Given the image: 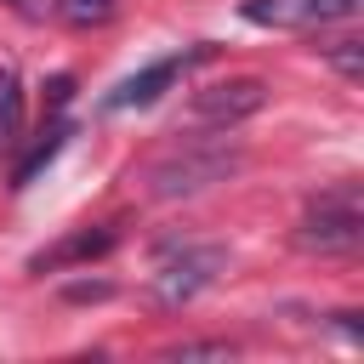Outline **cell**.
Wrapping results in <instances>:
<instances>
[{
  "instance_id": "3957f363",
  "label": "cell",
  "mask_w": 364,
  "mask_h": 364,
  "mask_svg": "<svg viewBox=\"0 0 364 364\" xmlns=\"http://www.w3.org/2000/svg\"><path fill=\"white\" fill-rule=\"evenodd\" d=\"M228 267V250L222 245H182V256H171L159 273H154V301L159 307H188L199 290H210Z\"/></svg>"
},
{
  "instance_id": "7a4b0ae2",
  "label": "cell",
  "mask_w": 364,
  "mask_h": 364,
  "mask_svg": "<svg viewBox=\"0 0 364 364\" xmlns=\"http://www.w3.org/2000/svg\"><path fill=\"white\" fill-rule=\"evenodd\" d=\"M296 245H301V250H318V256L358 250V245H364V205H358V188L347 182V188L324 193V199H318V205L301 216Z\"/></svg>"
},
{
  "instance_id": "277c9868",
  "label": "cell",
  "mask_w": 364,
  "mask_h": 364,
  "mask_svg": "<svg viewBox=\"0 0 364 364\" xmlns=\"http://www.w3.org/2000/svg\"><path fill=\"white\" fill-rule=\"evenodd\" d=\"M262 102H267V80H256V74H233V80L193 91V114L205 125H239V119L262 114Z\"/></svg>"
},
{
  "instance_id": "52a82bcc",
  "label": "cell",
  "mask_w": 364,
  "mask_h": 364,
  "mask_svg": "<svg viewBox=\"0 0 364 364\" xmlns=\"http://www.w3.org/2000/svg\"><path fill=\"white\" fill-rule=\"evenodd\" d=\"M239 11H245V23H262V28H290V23H301V0H245Z\"/></svg>"
},
{
  "instance_id": "9a60e30c",
  "label": "cell",
  "mask_w": 364,
  "mask_h": 364,
  "mask_svg": "<svg viewBox=\"0 0 364 364\" xmlns=\"http://www.w3.org/2000/svg\"><path fill=\"white\" fill-rule=\"evenodd\" d=\"M102 296H114L108 284H68V301H102Z\"/></svg>"
},
{
  "instance_id": "5bb4252c",
  "label": "cell",
  "mask_w": 364,
  "mask_h": 364,
  "mask_svg": "<svg viewBox=\"0 0 364 364\" xmlns=\"http://www.w3.org/2000/svg\"><path fill=\"white\" fill-rule=\"evenodd\" d=\"M23 23H46V11H51V0H6Z\"/></svg>"
},
{
  "instance_id": "8992f818",
  "label": "cell",
  "mask_w": 364,
  "mask_h": 364,
  "mask_svg": "<svg viewBox=\"0 0 364 364\" xmlns=\"http://www.w3.org/2000/svg\"><path fill=\"white\" fill-rule=\"evenodd\" d=\"M114 239H119L114 228H97V233L85 228V233H74V239H63L57 250H40V256H34L28 267H34V273H46V267H68V262H91V256H102V250H114Z\"/></svg>"
},
{
  "instance_id": "6da1fadb",
  "label": "cell",
  "mask_w": 364,
  "mask_h": 364,
  "mask_svg": "<svg viewBox=\"0 0 364 364\" xmlns=\"http://www.w3.org/2000/svg\"><path fill=\"white\" fill-rule=\"evenodd\" d=\"M239 165H245V154L228 148V142H188V148H171L148 171V193L154 199H188V193H205V188L228 182Z\"/></svg>"
},
{
  "instance_id": "9c48e42d",
  "label": "cell",
  "mask_w": 364,
  "mask_h": 364,
  "mask_svg": "<svg viewBox=\"0 0 364 364\" xmlns=\"http://www.w3.org/2000/svg\"><path fill=\"white\" fill-rule=\"evenodd\" d=\"M324 57L341 80H364V40H336V46H324Z\"/></svg>"
},
{
  "instance_id": "5b68a950",
  "label": "cell",
  "mask_w": 364,
  "mask_h": 364,
  "mask_svg": "<svg viewBox=\"0 0 364 364\" xmlns=\"http://www.w3.org/2000/svg\"><path fill=\"white\" fill-rule=\"evenodd\" d=\"M193 57H205V46L188 51V57H159V63H148L142 74H131V80H119V85L108 91V108H148V102H159V91H171L176 74H182Z\"/></svg>"
},
{
  "instance_id": "8fae6325",
  "label": "cell",
  "mask_w": 364,
  "mask_h": 364,
  "mask_svg": "<svg viewBox=\"0 0 364 364\" xmlns=\"http://www.w3.org/2000/svg\"><path fill=\"white\" fill-rule=\"evenodd\" d=\"M358 11H364V0H301V23H341Z\"/></svg>"
},
{
  "instance_id": "2e32d148",
  "label": "cell",
  "mask_w": 364,
  "mask_h": 364,
  "mask_svg": "<svg viewBox=\"0 0 364 364\" xmlns=\"http://www.w3.org/2000/svg\"><path fill=\"white\" fill-rule=\"evenodd\" d=\"M68 91H74V80H68V74H57V80L46 85V97H51V108H63V102H68Z\"/></svg>"
},
{
  "instance_id": "ba28073f",
  "label": "cell",
  "mask_w": 364,
  "mask_h": 364,
  "mask_svg": "<svg viewBox=\"0 0 364 364\" xmlns=\"http://www.w3.org/2000/svg\"><path fill=\"white\" fill-rule=\"evenodd\" d=\"M51 11L74 28H91V23H108L114 17V0H51Z\"/></svg>"
},
{
  "instance_id": "30bf717a",
  "label": "cell",
  "mask_w": 364,
  "mask_h": 364,
  "mask_svg": "<svg viewBox=\"0 0 364 364\" xmlns=\"http://www.w3.org/2000/svg\"><path fill=\"white\" fill-rule=\"evenodd\" d=\"M63 136H68V125H51V131H46V142H40V148H34V154L17 165V176H11V182H17V188H28V182H34V171H40V165H46V159L63 148Z\"/></svg>"
},
{
  "instance_id": "7c38bea8",
  "label": "cell",
  "mask_w": 364,
  "mask_h": 364,
  "mask_svg": "<svg viewBox=\"0 0 364 364\" xmlns=\"http://www.w3.org/2000/svg\"><path fill=\"white\" fill-rule=\"evenodd\" d=\"M23 119V91H17V74L0 68V136H11Z\"/></svg>"
},
{
  "instance_id": "4fadbf2b",
  "label": "cell",
  "mask_w": 364,
  "mask_h": 364,
  "mask_svg": "<svg viewBox=\"0 0 364 364\" xmlns=\"http://www.w3.org/2000/svg\"><path fill=\"white\" fill-rule=\"evenodd\" d=\"M165 358H233V347H228V341H182V347H171Z\"/></svg>"
}]
</instances>
